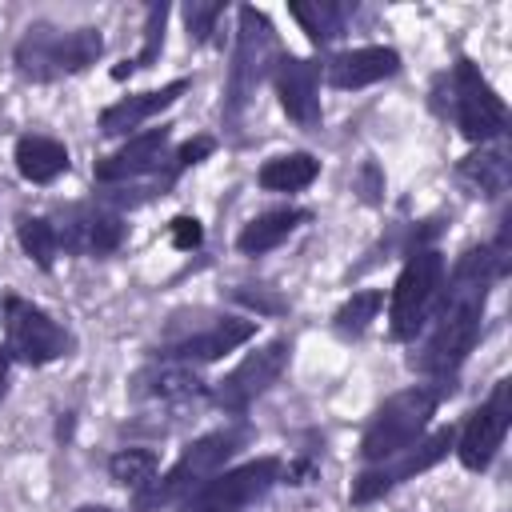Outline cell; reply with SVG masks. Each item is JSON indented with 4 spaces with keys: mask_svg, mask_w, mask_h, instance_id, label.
<instances>
[{
    "mask_svg": "<svg viewBox=\"0 0 512 512\" xmlns=\"http://www.w3.org/2000/svg\"><path fill=\"white\" fill-rule=\"evenodd\" d=\"M72 252H116L124 240V220L116 212H72V224L60 232Z\"/></svg>",
    "mask_w": 512,
    "mask_h": 512,
    "instance_id": "obj_18",
    "label": "cell"
},
{
    "mask_svg": "<svg viewBox=\"0 0 512 512\" xmlns=\"http://www.w3.org/2000/svg\"><path fill=\"white\" fill-rule=\"evenodd\" d=\"M380 304H384V296L380 292H356L340 312H336V332L340 336H360L372 320H376V312H380Z\"/></svg>",
    "mask_w": 512,
    "mask_h": 512,
    "instance_id": "obj_27",
    "label": "cell"
},
{
    "mask_svg": "<svg viewBox=\"0 0 512 512\" xmlns=\"http://www.w3.org/2000/svg\"><path fill=\"white\" fill-rule=\"evenodd\" d=\"M164 148H168V128L140 132V136H132V140L120 148V152H112L108 160H100V164H96V180L112 184V180H132V176H144V172L160 168Z\"/></svg>",
    "mask_w": 512,
    "mask_h": 512,
    "instance_id": "obj_15",
    "label": "cell"
},
{
    "mask_svg": "<svg viewBox=\"0 0 512 512\" xmlns=\"http://www.w3.org/2000/svg\"><path fill=\"white\" fill-rule=\"evenodd\" d=\"M276 480H280V460L276 456H260V460H248L240 468L216 472L184 504H188V512H240V508L256 504Z\"/></svg>",
    "mask_w": 512,
    "mask_h": 512,
    "instance_id": "obj_7",
    "label": "cell"
},
{
    "mask_svg": "<svg viewBox=\"0 0 512 512\" xmlns=\"http://www.w3.org/2000/svg\"><path fill=\"white\" fill-rule=\"evenodd\" d=\"M200 392V376L184 364H168L156 372L136 376V396H156V400H188Z\"/></svg>",
    "mask_w": 512,
    "mask_h": 512,
    "instance_id": "obj_23",
    "label": "cell"
},
{
    "mask_svg": "<svg viewBox=\"0 0 512 512\" xmlns=\"http://www.w3.org/2000/svg\"><path fill=\"white\" fill-rule=\"evenodd\" d=\"M4 384H8V348H0V396H4Z\"/></svg>",
    "mask_w": 512,
    "mask_h": 512,
    "instance_id": "obj_34",
    "label": "cell"
},
{
    "mask_svg": "<svg viewBox=\"0 0 512 512\" xmlns=\"http://www.w3.org/2000/svg\"><path fill=\"white\" fill-rule=\"evenodd\" d=\"M104 52V40L96 28H76V32H56L48 24L28 28V36L16 44V64L32 80H52L64 72H84L96 64Z\"/></svg>",
    "mask_w": 512,
    "mask_h": 512,
    "instance_id": "obj_4",
    "label": "cell"
},
{
    "mask_svg": "<svg viewBox=\"0 0 512 512\" xmlns=\"http://www.w3.org/2000/svg\"><path fill=\"white\" fill-rule=\"evenodd\" d=\"M360 192H364V200H368V204H376V200H380L384 180H380L376 164H364V168H360Z\"/></svg>",
    "mask_w": 512,
    "mask_h": 512,
    "instance_id": "obj_32",
    "label": "cell"
},
{
    "mask_svg": "<svg viewBox=\"0 0 512 512\" xmlns=\"http://www.w3.org/2000/svg\"><path fill=\"white\" fill-rule=\"evenodd\" d=\"M184 92H188V80H172V84H164V88L124 96V100H116L112 108H104V112H100V132H104V136H120V132L136 128V124H144L148 116L164 112L168 104H176Z\"/></svg>",
    "mask_w": 512,
    "mask_h": 512,
    "instance_id": "obj_17",
    "label": "cell"
},
{
    "mask_svg": "<svg viewBox=\"0 0 512 512\" xmlns=\"http://www.w3.org/2000/svg\"><path fill=\"white\" fill-rule=\"evenodd\" d=\"M320 172V160L308 156V152H288V156H276L260 168V188L268 192H300L316 180Z\"/></svg>",
    "mask_w": 512,
    "mask_h": 512,
    "instance_id": "obj_22",
    "label": "cell"
},
{
    "mask_svg": "<svg viewBox=\"0 0 512 512\" xmlns=\"http://www.w3.org/2000/svg\"><path fill=\"white\" fill-rule=\"evenodd\" d=\"M288 12L300 20V28L308 32L312 44H324L332 36H340V24H344V8L336 4H288Z\"/></svg>",
    "mask_w": 512,
    "mask_h": 512,
    "instance_id": "obj_25",
    "label": "cell"
},
{
    "mask_svg": "<svg viewBox=\"0 0 512 512\" xmlns=\"http://www.w3.org/2000/svg\"><path fill=\"white\" fill-rule=\"evenodd\" d=\"M452 448V428H440V432H432L424 444H416L396 468H372V472H364L356 484H352V500L356 504H368V500H376V496H384L392 484H400V480H408V476H416V472H424V468H432L436 460H444V452Z\"/></svg>",
    "mask_w": 512,
    "mask_h": 512,
    "instance_id": "obj_12",
    "label": "cell"
},
{
    "mask_svg": "<svg viewBox=\"0 0 512 512\" xmlns=\"http://www.w3.org/2000/svg\"><path fill=\"white\" fill-rule=\"evenodd\" d=\"M396 72H400V56H396L392 48H380V44L340 52V56L328 64L332 88H364V84H376V80L396 76Z\"/></svg>",
    "mask_w": 512,
    "mask_h": 512,
    "instance_id": "obj_16",
    "label": "cell"
},
{
    "mask_svg": "<svg viewBox=\"0 0 512 512\" xmlns=\"http://www.w3.org/2000/svg\"><path fill=\"white\" fill-rule=\"evenodd\" d=\"M16 168L32 184H48L60 172H68V148L60 140H48V136H24L16 144Z\"/></svg>",
    "mask_w": 512,
    "mask_h": 512,
    "instance_id": "obj_21",
    "label": "cell"
},
{
    "mask_svg": "<svg viewBox=\"0 0 512 512\" xmlns=\"http://www.w3.org/2000/svg\"><path fill=\"white\" fill-rule=\"evenodd\" d=\"M288 340H268L264 348H256V352H248L224 380H220V388H216V404L224 408V412H244L256 396H264L276 380H280V372H284V364H288Z\"/></svg>",
    "mask_w": 512,
    "mask_h": 512,
    "instance_id": "obj_9",
    "label": "cell"
},
{
    "mask_svg": "<svg viewBox=\"0 0 512 512\" xmlns=\"http://www.w3.org/2000/svg\"><path fill=\"white\" fill-rule=\"evenodd\" d=\"M156 452L152 448H120L112 460H108V472L116 484L124 488H144L152 476H156Z\"/></svg>",
    "mask_w": 512,
    "mask_h": 512,
    "instance_id": "obj_24",
    "label": "cell"
},
{
    "mask_svg": "<svg viewBox=\"0 0 512 512\" xmlns=\"http://www.w3.org/2000/svg\"><path fill=\"white\" fill-rule=\"evenodd\" d=\"M200 240H204V228H200L196 216H176V220H172V244H176L180 252H192Z\"/></svg>",
    "mask_w": 512,
    "mask_h": 512,
    "instance_id": "obj_30",
    "label": "cell"
},
{
    "mask_svg": "<svg viewBox=\"0 0 512 512\" xmlns=\"http://www.w3.org/2000/svg\"><path fill=\"white\" fill-rule=\"evenodd\" d=\"M444 388H428V384H416V388H404L396 396H388L372 424L364 428V440H360V452L364 460H388L404 448H412V440L424 432L428 416L436 412Z\"/></svg>",
    "mask_w": 512,
    "mask_h": 512,
    "instance_id": "obj_2",
    "label": "cell"
},
{
    "mask_svg": "<svg viewBox=\"0 0 512 512\" xmlns=\"http://www.w3.org/2000/svg\"><path fill=\"white\" fill-rule=\"evenodd\" d=\"M496 280L492 268V252L488 248H472L460 256L448 296L436 312V328L424 344V352L412 360L420 372H436L448 376L464 364V356L472 352L476 336H480V320H484V300H488V284Z\"/></svg>",
    "mask_w": 512,
    "mask_h": 512,
    "instance_id": "obj_1",
    "label": "cell"
},
{
    "mask_svg": "<svg viewBox=\"0 0 512 512\" xmlns=\"http://www.w3.org/2000/svg\"><path fill=\"white\" fill-rule=\"evenodd\" d=\"M4 328H8V356L24 360V364H48L56 356L68 352V332L48 316L40 312L36 304L28 300H4Z\"/></svg>",
    "mask_w": 512,
    "mask_h": 512,
    "instance_id": "obj_8",
    "label": "cell"
},
{
    "mask_svg": "<svg viewBox=\"0 0 512 512\" xmlns=\"http://www.w3.org/2000/svg\"><path fill=\"white\" fill-rule=\"evenodd\" d=\"M272 52H276L272 20L264 12H256L252 4H244L240 8L236 52H232V72H228V96H224V116L228 120H236L248 108V100H252V92H256L268 60H272Z\"/></svg>",
    "mask_w": 512,
    "mask_h": 512,
    "instance_id": "obj_5",
    "label": "cell"
},
{
    "mask_svg": "<svg viewBox=\"0 0 512 512\" xmlns=\"http://www.w3.org/2000/svg\"><path fill=\"white\" fill-rule=\"evenodd\" d=\"M236 300L252 304L256 312H280V308H284V304H280L276 296H264V292H248V288H240V292H236Z\"/></svg>",
    "mask_w": 512,
    "mask_h": 512,
    "instance_id": "obj_33",
    "label": "cell"
},
{
    "mask_svg": "<svg viewBox=\"0 0 512 512\" xmlns=\"http://www.w3.org/2000/svg\"><path fill=\"white\" fill-rule=\"evenodd\" d=\"M508 420H512V384L500 380L488 396V404H480L464 432H460V444H456V456L468 472H484L496 456V448L504 444V432H508Z\"/></svg>",
    "mask_w": 512,
    "mask_h": 512,
    "instance_id": "obj_10",
    "label": "cell"
},
{
    "mask_svg": "<svg viewBox=\"0 0 512 512\" xmlns=\"http://www.w3.org/2000/svg\"><path fill=\"white\" fill-rule=\"evenodd\" d=\"M164 16H168V4H152V8H148V24H144V52L132 60L136 68H148V64L156 60V52H160V44H164Z\"/></svg>",
    "mask_w": 512,
    "mask_h": 512,
    "instance_id": "obj_29",
    "label": "cell"
},
{
    "mask_svg": "<svg viewBox=\"0 0 512 512\" xmlns=\"http://www.w3.org/2000/svg\"><path fill=\"white\" fill-rule=\"evenodd\" d=\"M456 124L468 140H492L508 124L504 100L492 92V84L476 72L472 60L456 64Z\"/></svg>",
    "mask_w": 512,
    "mask_h": 512,
    "instance_id": "obj_11",
    "label": "cell"
},
{
    "mask_svg": "<svg viewBox=\"0 0 512 512\" xmlns=\"http://www.w3.org/2000/svg\"><path fill=\"white\" fill-rule=\"evenodd\" d=\"M276 96L288 120L312 128L320 124V96H316V64L300 56H280L276 60Z\"/></svg>",
    "mask_w": 512,
    "mask_h": 512,
    "instance_id": "obj_13",
    "label": "cell"
},
{
    "mask_svg": "<svg viewBox=\"0 0 512 512\" xmlns=\"http://www.w3.org/2000/svg\"><path fill=\"white\" fill-rule=\"evenodd\" d=\"M304 220H308V212H300V208H276V212H264V216H256V220H248V224L240 228L236 248L248 252V256H260V252L284 244Z\"/></svg>",
    "mask_w": 512,
    "mask_h": 512,
    "instance_id": "obj_19",
    "label": "cell"
},
{
    "mask_svg": "<svg viewBox=\"0 0 512 512\" xmlns=\"http://www.w3.org/2000/svg\"><path fill=\"white\" fill-rule=\"evenodd\" d=\"M80 512H112V508H100V504H88V508H80Z\"/></svg>",
    "mask_w": 512,
    "mask_h": 512,
    "instance_id": "obj_35",
    "label": "cell"
},
{
    "mask_svg": "<svg viewBox=\"0 0 512 512\" xmlns=\"http://www.w3.org/2000/svg\"><path fill=\"white\" fill-rule=\"evenodd\" d=\"M440 280H444V256L432 252V248H420L408 256L404 272L396 276V288H392V308H388V320H392V336L396 340H412L440 292Z\"/></svg>",
    "mask_w": 512,
    "mask_h": 512,
    "instance_id": "obj_6",
    "label": "cell"
},
{
    "mask_svg": "<svg viewBox=\"0 0 512 512\" xmlns=\"http://www.w3.org/2000/svg\"><path fill=\"white\" fill-rule=\"evenodd\" d=\"M256 336V320H236V316H224V320H216L212 328H204V332H192V336H184V340H176V344H168V360H216V356H224V352H232V348H240L244 340H252Z\"/></svg>",
    "mask_w": 512,
    "mask_h": 512,
    "instance_id": "obj_14",
    "label": "cell"
},
{
    "mask_svg": "<svg viewBox=\"0 0 512 512\" xmlns=\"http://www.w3.org/2000/svg\"><path fill=\"white\" fill-rule=\"evenodd\" d=\"M456 176H460V184H468L476 196L492 200V196H500V192L508 188L512 168H508V156H504L500 148H480V152H472V156H464V160L456 164Z\"/></svg>",
    "mask_w": 512,
    "mask_h": 512,
    "instance_id": "obj_20",
    "label": "cell"
},
{
    "mask_svg": "<svg viewBox=\"0 0 512 512\" xmlns=\"http://www.w3.org/2000/svg\"><path fill=\"white\" fill-rule=\"evenodd\" d=\"M220 12H224V4H216V0H188V4H184L188 36H192V40H208V32H212V24L220 20Z\"/></svg>",
    "mask_w": 512,
    "mask_h": 512,
    "instance_id": "obj_28",
    "label": "cell"
},
{
    "mask_svg": "<svg viewBox=\"0 0 512 512\" xmlns=\"http://www.w3.org/2000/svg\"><path fill=\"white\" fill-rule=\"evenodd\" d=\"M240 440H244V432L240 428H224V432H208V436H200L196 444H188L184 452H180V460L148 488V492H140V508H164V504H180V500H188L200 484H208L212 476H216V468L240 448Z\"/></svg>",
    "mask_w": 512,
    "mask_h": 512,
    "instance_id": "obj_3",
    "label": "cell"
},
{
    "mask_svg": "<svg viewBox=\"0 0 512 512\" xmlns=\"http://www.w3.org/2000/svg\"><path fill=\"white\" fill-rule=\"evenodd\" d=\"M212 148H216V144H212L208 136H196V140H188V144L180 148V156H176V164H180V168H188V164H200V160H204V156H208Z\"/></svg>",
    "mask_w": 512,
    "mask_h": 512,
    "instance_id": "obj_31",
    "label": "cell"
},
{
    "mask_svg": "<svg viewBox=\"0 0 512 512\" xmlns=\"http://www.w3.org/2000/svg\"><path fill=\"white\" fill-rule=\"evenodd\" d=\"M16 236H20V248L40 264V268H52V256H56V228L44 220V216H20L16 224Z\"/></svg>",
    "mask_w": 512,
    "mask_h": 512,
    "instance_id": "obj_26",
    "label": "cell"
}]
</instances>
